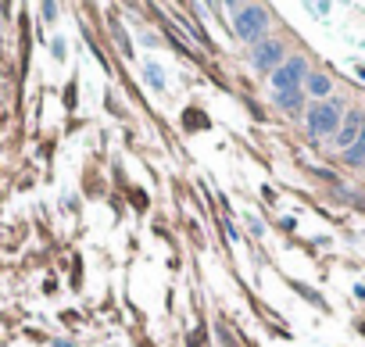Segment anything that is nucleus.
<instances>
[{
    "mask_svg": "<svg viewBox=\"0 0 365 347\" xmlns=\"http://www.w3.org/2000/svg\"><path fill=\"white\" fill-rule=\"evenodd\" d=\"M340 122H344V104L340 100H316L308 107V133L311 136H337V129H340Z\"/></svg>",
    "mask_w": 365,
    "mask_h": 347,
    "instance_id": "nucleus-1",
    "label": "nucleus"
},
{
    "mask_svg": "<svg viewBox=\"0 0 365 347\" xmlns=\"http://www.w3.org/2000/svg\"><path fill=\"white\" fill-rule=\"evenodd\" d=\"M304 79H308V61L301 54H294V57H287V61L269 76V83H273V90L276 93H290V90H301L304 86Z\"/></svg>",
    "mask_w": 365,
    "mask_h": 347,
    "instance_id": "nucleus-2",
    "label": "nucleus"
},
{
    "mask_svg": "<svg viewBox=\"0 0 365 347\" xmlns=\"http://www.w3.org/2000/svg\"><path fill=\"white\" fill-rule=\"evenodd\" d=\"M237 11V18H233V25H237V36L244 40V43H258L265 36V29H269V18H265V11L262 8H233Z\"/></svg>",
    "mask_w": 365,
    "mask_h": 347,
    "instance_id": "nucleus-3",
    "label": "nucleus"
},
{
    "mask_svg": "<svg viewBox=\"0 0 365 347\" xmlns=\"http://www.w3.org/2000/svg\"><path fill=\"white\" fill-rule=\"evenodd\" d=\"M283 61H287V47L280 40H262L254 47V65L262 72H276Z\"/></svg>",
    "mask_w": 365,
    "mask_h": 347,
    "instance_id": "nucleus-4",
    "label": "nucleus"
},
{
    "mask_svg": "<svg viewBox=\"0 0 365 347\" xmlns=\"http://www.w3.org/2000/svg\"><path fill=\"white\" fill-rule=\"evenodd\" d=\"M365 133V111H358V107H351L347 114H344V122H340V129H337V136H333V143L340 147V151H347L358 136Z\"/></svg>",
    "mask_w": 365,
    "mask_h": 347,
    "instance_id": "nucleus-5",
    "label": "nucleus"
},
{
    "mask_svg": "<svg viewBox=\"0 0 365 347\" xmlns=\"http://www.w3.org/2000/svg\"><path fill=\"white\" fill-rule=\"evenodd\" d=\"M330 76H319V72H308V79H304V93H311V97H319V100H330Z\"/></svg>",
    "mask_w": 365,
    "mask_h": 347,
    "instance_id": "nucleus-6",
    "label": "nucleus"
},
{
    "mask_svg": "<svg viewBox=\"0 0 365 347\" xmlns=\"http://www.w3.org/2000/svg\"><path fill=\"white\" fill-rule=\"evenodd\" d=\"M276 104H280L283 111H301V104H304V90H290V93H276Z\"/></svg>",
    "mask_w": 365,
    "mask_h": 347,
    "instance_id": "nucleus-7",
    "label": "nucleus"
},
{
    "mask_svg": "<svg viewBox=\"0 0 365 347\" xmlns=\"http://www.w3.org/2000/svg\"><path fill=\"white\" fill-rule=\"evenodd\" d=\"M344 161H347V165H365V133L344 151Z\"/></svg>",
    "mask_w": 365,
    "mask_h": 347,
    "instance_id": "nucleus-8",
    "label": "nucleus"
}]
</instances>
